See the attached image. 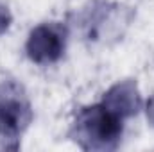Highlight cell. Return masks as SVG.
<instances>
[{
  "instance_id": "cell-1",
  "label": "cell",
  "mask_w": 154,
  "mask_h": 152,
  "mask_svg": "<svg viewBox=\"0 0 154 152\" xmlns=\"http://www.w3.org/2000/svg\"><path fill=\"white\" fill-rule=\"evenodd\" d=\"M124 132V116L106 102L81 109L75 134L84 149H115Z\"/></svg>"
},
{
  "instance_id": "cell-2",
  "label": "cell",
  "mask_w": 154,
  "mask_h": 152,
  "mask_svg": "<svg viewBox=\"0 0 154 152\" xmlns=\"http://www.w3.org/2000/svg\"><path fill=\"white\" fill-rule=\"evenodd\" d=\"M32 120V109L22 88L14 82L0 86V136L18 138Z\"/></svg>"
},
{
  "instance_id": "cell-3",
  "label": "cell",
  "mask_w": 154,
  "mask_h": 152,
  "mask_svg": "<svg viewBox=\"0 0 154 152\" xmlns=\"http://www.w3.org/2000/svg\"><path fill=\"white\" fill-rule=\"evenodd\" d=\"M68 32L61 23H41L29 34L25 50L31 61L38 65H50L63 57Z\"/></svg>"
},
{
  "instance_id": "cell-4",
  "label": "cell",
  "mask_w": 154,
  "mask_h": 152,
  "mask_svg": "<svg viewBox=\"0 0 154 152\" xmlns=\"http://www.w3.org/2000/svg\"><path fill=\"white\" fill-rule=\"evenodd\" d=\"M9 13H7V9L5 7H2L0 5V32H4L5 29H7V25H9Z\"/></svg>"
}]
</instances>
